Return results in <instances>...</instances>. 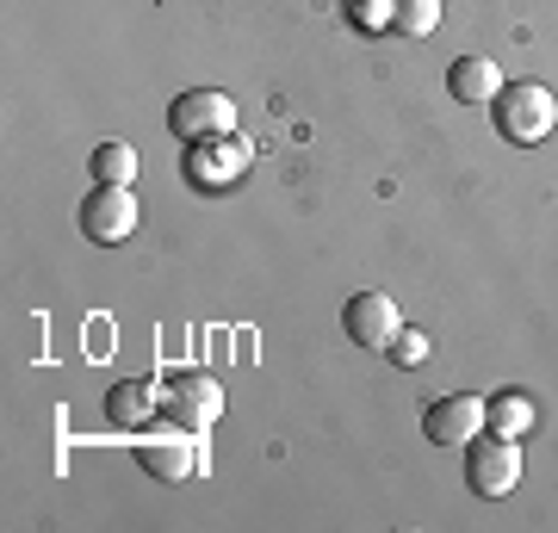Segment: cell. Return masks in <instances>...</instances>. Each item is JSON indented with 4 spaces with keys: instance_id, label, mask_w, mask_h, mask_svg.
I'll use <instances>...</instances> for the list:
<instances>
[{
    "instance_id": "obj_5",
    "label": "cell",
    "mask_w": 558,
    "mask_h": 533,
    "mask_svg": "<svg viewBox=\"0 0 558 533\" xmlns=\"http://www.w3.org/2000/svg\"><path fill=\"white\" fill-rule=\"evenodd\" d=\"M137 193L131 186H100L94 180V193L81 198V237L100 242V249H112V242H124L131 230H137Z\"/></svg>"
},
{
    "instance_id": "obj_14",
    "label": "cell",
    "mask_w": 558,
    "mask_h": 533,
    "mask_svg": "<svg viewBox=\"0 0 558 533\" xmlns=\"http://www.w3.org/2000/svg\"><path fill=\"white\" fill-rule=\"evenodd\" d=\"M435 25H440V0H391V32L428 38Z\"/></svg>"
},
{
    "instance_id": "obj_13",
    "label": "cell",
    "mask_w": 558,
    "mask_h": 533,
    "mask_svg": "<svg viewBox=\"0 0 558 533\" xmlns=\"http://www.w3.org/2000/svg\"><path fill=\"white\" fill-rule=\"evenodd\" d=\"M94 180H100V186H131V180H137V149L124 137H106L100 149H94Z\"/></svg>"
},
{
    "instance_id": "obj_1",
    "label": "cell",
    "mask_w": 558,
    "mask_h": 533,
    "mask_svg": "<svg viewBox=\"0 0 558 533\" xmlns=\"http://www.w3.org/2000/svg\"><path fill=\"white\" fill-rule=\"evenodd\" d=\"M490 119H497L502 143L539 149V143L558 131V99H553V87H539V81H509V87L490 99Z\"/></svg>"
},
{
    "instance_id": "obj_12",
    "label": "cell",
    "mask_w": 558,
    "mask_h": 533,
    "mask_svg": "<svg viewBox=\"0 0 558 533\" xmlns=\"http://www.w3.org/2000/svg\"><path fill=\"white\" fill-rule=\"evenodd\" d=\"M484 428H490V435H509V440H521L527 428H534V403H527L521 391H502V397H490V403H484Z\"/></svg>"
},
{
    "instance_id": "obj_3",
    "label": "cell",
    "mask_w": 558,
    "mask_h": 533,
    "mask_svg": "<svg viewBox=\"0 0 558 533\" xmlns=\"http://www.w3.org/2000/svg\"><path fill=\"white\" fill-rule=\"evenodd\" d=\"M131 453H137V465L149 477H161V484H186V477H199V435L180 428V422H168V428H143Z\"/></svg>"
},
{
    "instance_id": "obj_8",
    "label": "cell",
    "mask_w": 558,
    "mask_h": 533,
    "mask_svg": "<svg viewBox=\"0 0 558 533\" xmlns=\"http://www.w3.org/2000/svg\"><path fill=\"white\" fill-rule=\"evenodd\" d=\"M223 410V391H218V378L211 373H174L168 378V397H161V415L168 422H180V428H211Z\"/></svg>"
},
{
    "instance_id": "obj_6",
    "label": "cell",
    "mask_w": 558,
    "mask_h": 533,
    "mask_svg": "<svg viewBox=\"0 0 558 533\" xmlns=\"http://www.w3.org/2000/svg\"><path fill=\"white\" fill-rule=\"evenodd\" d=\"M484 403L490 397H472V391H447L422 410V435L435 447H472L484 435Z\"/></svg>"
},
{
    "instance_id": "obj_15",
    "label": "cell",
    "mask_w": 558,
    "mask_h": 533,
    "mask_svg": "<svg viewBox=\"0 0 558 533\" xmlns=\"http://www.w3.org/2000/svg\"><path fill=\"white\" fill-rule=\"evenodd\" d=\"M391 360H398L403 373H410V366H428V360H435V341L422 336V329H398V341H391Z\"/></svg>"
},
{
    "instance_id": "obj_2",
    "label": "cell",
    "mask_w": 558,
    "mask_h": 533,
    "mask_svg": "<svg viewBox=\"0 0 558 533\" xmlns=\"http://www.w3.org/2000/svg\"><path fill=\"white\" fill-rule=\"evenodd\" d=\"M465 484H472V496H484V502H502V496L521 484V440L478 435L465 447Z\"/></svg>"
},
{
    "instance_id": "obj_11",
    "label": "cell",
    "mask_w": 558,
    "mask_h": 533,
    "mask_svg": "<svg viewBox=\"0 0 558 533\" xmlns=\"http://www.w3.org/2000/svg\"><path fill=\"white\" fill-rule=\"evenodd\" d=\"M248 168V143L230 131L223 137V156H211V143H193V156H186V180L193 186H223V180H236Z\"/></svg>"
},
{
    "instance_id": "obj_9",
    "label": "cell",
    "mask_w": 558,
    "mask_h": 533,
    "mask_svg": "<svg viewBox=\"0 0 558 533\" xmlns=\"http://www.w3.org/2000/svg\"><path fill=\"white\" fill-rule=\"evenodd\" d=\"M161 397H168L161 378H124V385L106 391V415H112V428H124V435H143L161 415Z\"/></svg>"
},
{
    "instance_id": "obj_10",
    "label": "cell",
    "mask_w": 558,
    "mask_h": 533,
    "mask_svg": "<svg viewBox=\"0 0 558 533\" xmlns=\"http://www.w3.org/2000/svg\"><path fill=\"white\" fill-rule=\"evenodd\" d=\"M447 94H453L459 106H490V99L502 94V69L490 57H459L453 69H447Z\"/></svg>"
},
{
    "instance_id": "obj_7",
    "label": "cell",
    "mask_w": 558,
    "mask_h": 533,
    "mask_svg": "<svg viewBox=\"0 0 558 533\" xmlns=\"http://www.w3.org/2000/svg\"><path fill=\"white\" fill-rule=\"evenodd\" d=\"M341 329H348V341H360V348L391 354V341H398V329H403V311L385 292H354L341 304Z\"/></svg>"
},
{
    "instance_id": "obj_4",
    "label": "cell",
    "mask_w": 558,
    "mask_h": 533,
    "mask_svg": "<svg viewBox=\"0 0 558 533\" xmlns=\"http://www.w3.org/2000/svg\"><path fill=\"white\" fill-rule=\"evenodd\" d=\"M168 131L180 143H211V137H230L236 131V99L218 94V87H193L168 106Z\"/></svg>"
},
{
    "instance_id": "obj_16",
    "label": "cell",
    "mask_w": 558,
    "mask_h": 533,
    "mask_svg": "<svg viewBox=\"0 0 558 533\" xmlns=\"http://www.w3.org/2000/svg\"><path fill=\"white\" fill-rule=\"evenodd\" d=\"M354 25H391V0H348Z\"/></svg>"
}]
</instances>
